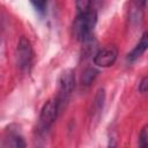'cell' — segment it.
I'll use <instances>...</instances> for the list:
<instances>
[{
  "instance_id": "6da1fadb",
  "label": "cell",
  "mask_w": 148,
  "mask_h": 148,
  "mask_svg": "<svg viewBox=\"0 0 148 148\" xmlns=\"http://www.w3.org/2000/svg\"><path fill=\"white\" fill-rule=\"evenodd\" d=\"M97 14L91 8L84 14H77L73 23L74 36L81 42H88L91 38L94 27L96 24Z\"/></svg>"
},
{
  "instance_id": "7a4b0ae2",
  "label": "cell",
  "mask_w": 148,
  "mask_h": 148,
  "mask_svg": "<svg viewBox=\"0 0 148 148\" xmlns=\"http://www.w3.org/2000/svg\"><path fill=\"white\" fill-rule=\"evenodd\" d=\"M75 87V73L73 69H65L59 77V95L57 98L58 105L60 108V104L62 102H66L72 94L73 89Z\"/></svg>"
},
{
  "instance_id": "3957f363",
  "label": "cell",
  "mask_w": 148,
  "mask_h": 148,
  "mask_svg": "<svg viewBox=\"0 0 148 148\" xmlns=\"http://www.w3.org/2000/svg\"><path fill=\"white\" fill-rule=\"evenodd\" d=\"M16 60H17V65L21 69H28L31 65V60H32V47L30 42L22 36L17 43V47H16Z\"/></svg>"
},
{
  "instance_id": "277c9868",
  "label": "cell",
  "mask_w": 148,
  "mask_h": 148,
  "mask_svg": "<svg viewBox=\"0 0 148 148\" xmlns=\"http://www.w3.org/2000/svg\"><path fill=\"white\" fill-rule=\"evenodd\" d=\"M59 111L57 99H49L42 108L39 114V125L43 130H47L56 120Z\"/></svg>"
},
{
  "instance_id": "5b68a950",
  "label": "cell",
  "mask_w": 148,
  "mask_h": 148,
  "mask_svg": "<svg viewBox=\"0 0 148 148\" xmlns=\"http://www.w3.org/2000/svg\"><path fill=\"white\" fill-rule=\"evenodd\" d=\"M118 57V50L113 45H109L99 50L94 57V64L98 67H110L112 66Z\"/></svg>"
},
{
  "instance_id": "8992f818",
  "label": "cell",
  "mask_w": 148,
  "mask_h": 148,
  "mask_svg": "<svg viewBox=\"0 0 148 148\" xmlns=\"http://www.w3.org/2000/svg\"><path fill=\"white\" fill-rule=\"evenodd\" d=\"M147 32H143V35L141 36V39L139 40V43L136 44V46L127 54V60L128 61H134L136 60L139 57H141L143 54V52L147 50L148 46V37H147Z\"/></svg>"
},
{
  "instance_id": "52a82bcc",
  "label": "cell",
  "mask_w": 148,
  "mask_h": 148,
  "mask_svg": "<svg viewBox=\"0 0 148 148\" xmlns=\"http://www.w3.org/2000/svg\"><path fill=\"white\" fill-rule=\"evenodd\" d=\"M97 74H98V71L97 69H95L94 67H87L82 72V74H81V79H80L81 80V84L82 86H86V87L90 86L95 81Z\"/></svg>"
},
{
  "instance_id": "ba28073f",
  "label": "cell",
  "mask_w": 148,
  "mask_h": 148,
  "mask_svg": "<svg viewBox=\"0 0 148 148\" xmlns=\"http://www.w3.org/2000/svg\"><path fill=\"white\" fill-rule=\"evenodd\" d=\"M104 101H105V91H104V89L101 88V89L97 90V94L95 95V98H94V102H92L94 113L102 111L103 105H104Z\"/></svg>"
},
{
  "instance_id": "9c48e42d",
  "label": "cell",
  "mask_w": 148,
  "mask_h": 148,
  "mask_svg": "<svg viewBox=\"0 0 148 148\" xmlns=\"http://www.w3.org/2000/svg\"><path fill=\"white\" fill-rule=\"evenodd\" d=\"M90 0H76L77 14H84L90 9Z\"/></svg>"
},
{
  "instance_id": "30bf717a",
  "label": "cell",
  "mask_w": 148,
  "mask_h": 148,
  "mask_svg": "<svg viewBox=\"0 0 148 148\" xmlns=\"http://www.w3.org/2000/svg\"><path fill=\"white\" fill-rule=\"evenodd\" d=\"M139 145L141 147H147L148 146V126L145 125L140 132L139 135Z\"/></svg>"
},
{
  "instance_id": "8fae6325",
  "label": "cell",
  "mask_w": 148,
  "mask_h": 148,
  "mask_svg": "<svg viewBox=\"0 0 148 148\" xmlns=\"http://www.w3.org/2000/svg\"><path fill=\"white\" fill-rule=\"evenodd\" d=\"M9 146H13V147H25V142L23 141V139H22L21 136L14 135V136H12V139H10Z\"/></svg>"
},
{
  "instance_id": "7c38bea8",
  "label": "cell",
  "mask_w": 148,
  "mask_h": 148,
  "mask_svg": "<svg viewBox=\"0 0 148 148\" xmlns=\"http://www.w3.org/2000/svg\"><path fill=\"white\" fill-rule=\"evenodd\" d=\"M30 2L32 3V6L39 10V12H43L46 7V3H47V0H30Z\"/></svg>"
},
{
  "instance_id": "4fadbf2b",
  "label": "cell",
  "mask_w": 148,
  "mask_h": 148,
  "mask_svg": "<svg viewBox=\"0 0 148 148\" xmlns=\"http://www.w3.org/2000/svg\"><path fill=\"white\" fill-rule=\"evenodd\" d=\"M147 89H148V77L147 76H143L142 80L139 83V91L141 94H146L147 92Z\"/></svg>"
},
{
  "instance_id": "5bb4252c",
  "label": "cell",
  "mask_w": 148,
  "mask_h": 148,
  "mask_svg": "<svg viewBox=\"0 0 148 148\" xmlns=\"http://www.w3.org/2000/svg\"><path fill=\"white\" fill-rule=\"evenodd\" d=\"M92 1H94V0H90V2H92Z\"/></svg>"
}]
</instances>
